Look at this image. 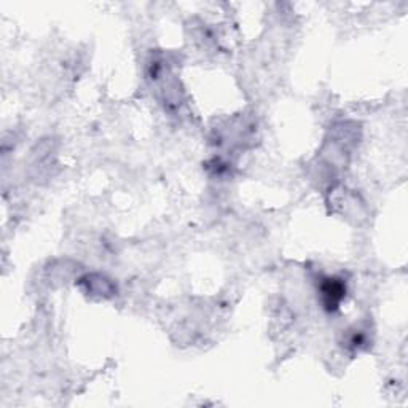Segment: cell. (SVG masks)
Masks as SVG:
<instances>
[{
    "mask_svg": "<svg viewBox=\"0 0 408 408\" xmlns=\"http://www.w3.org/2000/svg\"><path fill=\"white\" fill-rule=\"evenodd\" d=\"M321 292H322V301H324L326 308L328 311H335L338 308V305H340V301L343 300L346 289H344V284L340 279L328 278L326 279V283L322 284Z\"/></svg>",
    "mask_w": 408,
    "mask_h": 408,
    "instance_id": "cell-1",
    "label": "cell"
}]
</instances>
